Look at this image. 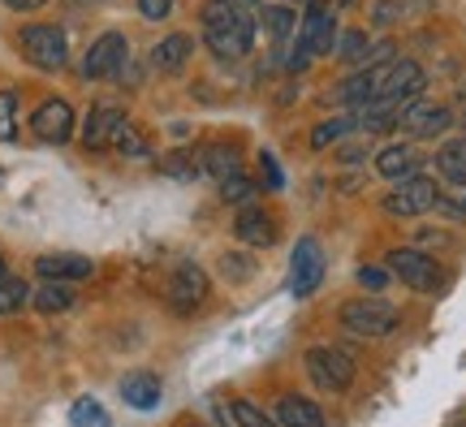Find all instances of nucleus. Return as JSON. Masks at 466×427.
I'll return each instance as SVG.
<instances>
[{"label": "nucleus", "mask_w": 466, "mask_h": 427, "mask_svg": "<svg viewBox=\"0 0 466 427\" xmlns=\"http://www.w3.org/2000/svg\"><path fill=\"white\" fill-rule=\"evenodd\" d=\"M337 39H341V31H337V9L324 5V0H307V14H302V26H299V44H294L289 61H285L289 74H302L316 56H329Z\"/></svg>", "instance_id": "nucleus-1"}, {"label": "nucleus", "mask_w": 466, "mask_h": 427, "mask_svg": "<svg viewBox=\"0 0 466 427\" xmlns=\"http://www.w3.org/2000/svg\"><path fill=\"white\" fill-rule=\"evenodd\" d=\"M17 48H22V56H26L35 69H48V74L66 69V61H69L66 31H61V26H52V22H31V26H22Z\"/></svg>", "instance_id": "nucleus-2"}, {"label": "nucleus", "mask_w": 466, "mask_h": 427, "mask_svg": "<svg viewBox=\"0 0 466 427\" xmlns=\"http://www.w3.org/2000/svg\"><path fill=\"white\" fill-rule=\"evenodd\" d=\"M208 48H212L217 61H242L255 48V17H250V9L233 5L229 17H220L217 26H208Z\"/></svg>", "instance_id": "nucleus-3"}, {"label": "nucleus", "mask_w": 466, "mask_h": 427, "mask_svg": "<svg viewBox=\"0 0 466 427\" xmlns=\"http://www.w3.org/2000/svg\"><path fill=\"white\" fill-rule=\"evenodd\" d=\"M389 272H393L401 285H410L415 294H441V290H445V268L415 247L389 250Z\"/></svg>", "instance_id": "nucleus-4"}, {"label": "nucleus", "mask_w": 466, "mask_h": 427, "mask_svg": "<svg viewBox=\"0 0 466 427\" xmlns=\"http://www.w3.org/2000/svg\"><path fill=\"white\" fill-rule=\"evenodd\" d=\"M307 376L324 393H346L354 384V359L337 345H311L307 350Z\"/></svg>", "instance_id": "nucleus-5"}, {"label": "nucleus", "mask_w": 466, "mask_h": 427, "mask_svg": "<svg viewBox=\"0 0 466 427\" xmlns=\"http://www.w3.org/2000/svg\"><path fill=\"white\" fill-rule=\"evenodd\" d=\"M436 186L428 173H410V178H401L393 181V190L384 195V212L389 216H401V220H410V216H428L436 208Z\"/></svg>", "instance_id": "nucleus-6"}, {"label": "nucleus", "mask_w": 466, "mask_h": 427, "mask_svg": "<svg viewBox=\"0 0 466 427\" xmlns=\"http://www.w3.org/2000/svg\"><path fill=\"white\" fill-rule=\"evenodd\" d=\"M341 324H346L354 337H389V332L398 329V311L380 302V298H350L341 302Z\"/></svg>", "instance_id": "nucleus-7"}, {"label": "nucleus", "mask_w": 466, "mask_h": 427, "mask_svg": "<svg viewBox=\"0 0 466 427\" xmlns=\"http://www.w3.org/2000/svg\"><path fill=\"white\" fill-rule=\"evenodd\" d=\"M423 66L410 61V56H393L389 66H384V78H380V91H376V104H389V108H401V104H410L419 99L423 91Z\"/></svg>", "instance_id": "nucleus-8"}, {"label": "nucleus", "mask_w": 466, "mask_h": 427, "mask_svg": "<svg viewBox=\"0 0 466 427\" xmlns=\"http://www.w3.org/2000/svg\"><path fill=\"white\" fill-rule=\"evenodd\" d=\"M126 61H130V39H126L121 31H108V35H100V39L86 48V56H83V78H86V83L116 78V74L126 69Z\"/></svg>", "instance_id": "nucleus-9"}, {"label": "nucleus", "mask_w": 466, "mask_h": 427, "mask_svg": "<svg viewBox=\"0 0 466 427\" xmlns=\"http://www.w3.org/2000/svg\"><path fill=\"white\" fill-rule=\"evenodd\" d=\"M324 285V250L316 238H299V247L289 255V294L311 298Z\"/></svg>", "instance_id": "nucleus-10"}, {"label": "nucleus", "mask_w": 466, "mask_h": 427, "mask_svg": "<svg viewBox=\"0 0 466 427\" xmlns=\"http://www.w3.org/2000/svg\"><path fill=\"white\" fill-rule=\"evenodd\" d=\"M453 113L445 104H432V99H410L398 108V130L406 138H436V134L450 130Z\"/></svg>", "instance_id": "nucleus-11"}, {"label": "nucleus", "mask_w": 466, "mask_h": 427, "mask_svg": "<svg viewBox=\"0 0 466 427\" xmlns=\"http://www.w3.org/2000/svg\"><path fill=\"white\" fill-rule=\"evenodd\" d=\"M31 134L39 143H52V147L69 143V138H74V108H69L61 96L44 99V104L31 113Z\"/></svg>", "instance_id": "nucleus-12"}, {"label": "nucleus", "mask_w": 466, "mask_h": 427, "mask_svg": "<svg viewBox=\"0 0 466 427\" xmlns=\"http://www.w3.org/2000/svg\"><path fill=\"white\" fill-rule=\"evenodd\" d=\"M203 298H208V272L199 263H182L168 280V307L177 315H195L203 307Z\"/></svg>", "instance_id": "nucleus-13"}, {"label": "nucleus", "mask_w": 466, "mask_h": 427, "mask_svg": "<svg viewBox=\"0 0 466 427\" xmlns=\"http://www.w3.org/2000/svg\"><path fill=\"white\" fill-rule=\"evenodd\" d=\"M96 272V263L86 255H39L35 259V277L39 280H56V285H74V280H86Z\"/></svg>", "instance_id": "nucleus-14"}, {"label": "nucleus", "mask_w": 466, "mask_h": 427, "mask_svg": "<svg viewBox=\"0 0 466 427\" xmlns=\"http://www.w3.org/2000/svg\"><path fill=\"white\" fill-rule=\"evenodd\" d=\"M126 121V113L116 104H96L86 113V126H83V147L86 151H100V147H113V134L116 126Z\"/></svg>", "instance_id": "nucleus-15"}, {"label": "nucleus", "mask_w": 466, "mask_h": 427, "mask_svg": "<svg viewBox=\"0 0 466 427\" xmlns=\"http://www.w3.org/2000/svg\"><path fill=\"white\" fill-rule=\"evenodd\" d=\"M160 397H165V389H160L156 371H130V376L121 380V402L134 406V411H156Z\"/></svg>", "instance_id": "nucleus-16"}, {"label": "nucleus", "mask_w": 466, "mask_h": 427, "mask_svg": "<svg viewBox=\"0 0 466 427\" xmlns=\"http://www.w3.org/2000/svg\"><path fill=\"white\" fill-rule=\"evenodd\" d=\"M233 233H238V242H247V247H272L277 242V225H272V216L259 212V208H242L238 220H233Z\"/></svg>", "instance_id": "nucleus-17"}, {"label": "nucleus", "mask_w": 466, "mask_h": 427, "mask_svg": "<svg viewBox=\"0 0 466 427\" xmlns=\"http://www.w3.org/2000/svg\"><path fill=\"white\" fill-rule=\"evenodd\" d=\"M376 173H380L384 181L410 178V173H419V151L410 147V143H389V147L376 151Z\"/></svg>", "instance_id": "nucleus-18"}, {"label": "nucleus", "mask_w": 466, "mask_h": 427, "mask_svg": "<svg viewBox=\"0 0 466 427\" xmlns=\"http://www.w3.org/2000/svg\"><path fill=\"white\" fill-rule=\"evenodd\" d=\"M190 52H195V39L182 35V31H173V35H165V39L151 48V66L160 69V74H177V69L190 61Z\"/></svg>", "instance_id": "nucleus-19"}, {"label": "nucleus", "mask_w": 466, "mask_h": 427, "mask_svg": "<svg viewBox=\"0 0 466 427\" xmlns=\"http://www.w3.org/2000/svg\"><path fill=\"white\" fill-rule=\"evenodd\" d=\"M277 423L281 427H329V419H324V411H319L316 402L289 393L277 402Z\"/></svg>", "instance_id": "nucleus-20"}, {"label": "nucleus", "mask_w": 466, "mask_h": 427, "mask_svg": "<svg viewBox=\"0 0 466 427\" xmlns=\"http://www.w3.org/2000/svg\"><path fill=\"white\" fill-rule=\"evenodd\" d=\"M259 22H264V35L272 48H285L289 35L299 31V14L285 9V5H264V9H259Z\"/></svg>", "instance_id": "nucleus-21"}, {"label": "nucleus", "mask_w": 466, "mask_h": 427, "mask_svg": "<svg viewBox=\"0 0 466 427\" xmlns=\"http://www.w3.org/2000/svg\"><path fill=\"white\" fill-rule=\"evenodd\" d=\"M199 168L208 173V178L225 181V178H233V173H242V156H238L233 147H225V143H212V147L199 151Z\"/></svg>", "instance_id": "nucleus-22"}, {"label": "nucleus", "mask_w": 466, "mask_h": 427, "mask_svg": "<svg viewBox=\"0 0 466 427\" xmlns=\"http://www.w3.org/2000/svg\"><path fill=\"white\" fill-rule=\"evenodd\" d=\"M436 173H441L445 181L466 186V138H450V143H441V151H436Z\"/></svg>", "instance_id": "nucleus-23"}, {"label": "nucleus", "mask_w": 466, "mask_h": 427, "mask_svg": "<svg viewBox=\"0 0 466 427\" xmlns=\"http://www.w3.org/2000/svg\"><path fill=\"white\" fill-rule=\"evenodd\" d=\"M350 130H359V117L354 113H341V117H329V121H319L316 130H311V151H329L337 147Z\"/></svg>", "instance_id": "nucleus-24"}, {"label": "nucleus", "mask_w": 466, "mask_h": 427, "mask_svg": "<svg viewBox=\"0 0 466 427\" xmlns=\"http://www.w3.org/2000/svg\"><path fill=\"white\" fill-rule=\"evenodd\" d=\"M31 307L39 315L69 311V307H74V290H69V285H56V280H44V285H39V290L31 294Z\"/></svg>", "instance_id": "nucleus-25"}, {"label": "nucleus", "mask_w": 466, "mask_h": 427, "mask_svg": "<svg viewBox=\"0 0 466 427\" xmlns=\"http://www.w3.org/2000/svg\"><path fill=\"white\" fill-rule=\"evenodd\" d=\"M113 147L121 151V156H126V160H143V156H147V134L138 130V126H134L130 117H126V121H121V126H116V134H113Z\"/></svg>", "instance_id": "nucleus-26"}, {"label": "nucleus", "mask_w": 466, "mask_h": 427, "mask_svg": "<svg viewBox=\"0 0 466 427\" xmlns=\"http://www.w3.org/2000/svg\"><path fill=\"white\" fill-rule=\"evenodd\" d=\"M436 212L445 216V220H466V186L445 181V186L436 190Z\"/></svg>", "instance_id": "nucleus-27"}, {"label": "nucleus", "mask_w": 466, "mask_h": 427, "mask_svg": "<svg viewBox=\"0 0 466 427\" xmlns=\"http://www.w3.org/2000/svg\"><path fill=\"white\" fill-rule=\"evenodd\" d=\"M31 302V285L22 277H0V315H14Z\"/></svg>", "instance_id": "nucleus-28"}, {"label": "nucleus", "mask_w": 466, "mask_h": 427, "mask_svg": "<svg viewBox=\"0 0 466 427\" xmlns=\"http://www.w3.org/2000/svg\"><path fill=\"white\" fill-rule=\"evenodd\" d=\"M160 173H168V178H177V181H195V173H203V168L195 160V151H173V156L160 160Z\"/></svg>", "instance_id": "nucleus-29"}, {"label": "nucleus", "mask_w": 466, "mask_h": 427, "mask_svg": "<svg viewBox=\"0 0 466 427\" xmlns=\"http://www.w3.org/2000/svg\"><path fill=\"white\" fill-rule=\"evenodd\" d=\"M69 419H74V427H104L108 423V414H104V406L96 397H78L74 411H69Z\"/></svg>", "instance_id": "nucleus-30"}, {"label": "nucleus", "mask_w": 466, "mask_h": 427, "mask_svg": "<svg viewBox=\"0 0 466 427\" xmlns=\"http://www.w3.org/2000/svg\"><path fill=\"white\" fill-rule=\"evenodd\" d=\"M17 138V91H0V143Z\"/></svg>", "instance_id": "nucleus-31"}, {"label": "nucleus", "mask_w": 466, "mask_h": 427, "mask_svg": "<svg viewBox=\"0 0 466 427\" xmlns=\"http://www.w3.org/2000/svg\"><path fill=\"white\" fill-rule=\"evenodd\" d=\"M255 186H259V181H250L247 173H233V178L220 181V198H225V203H247V198L255 195Z\"/></svg>", "instance_id": "nucleus-32"}, {"label": "nucleus", "mask_w": 466, "mask_h": 427, "mask_svg": "<svg viewBox=\"0 0 466 427\" xmlns=\"http://www.w3.org/2000/svg\"><path fill=\"white\" fill-rule=\"evenodd\" d=\"M333 52L341 61H367V31H346Z\"/></svg>", "instance_id": "nucleus-33"}, {"label": "nucleus", "mask_w": 466, "mask_h": 427, "mask_svg": "<svg viewBox=\"0 0 466 427\" xmlns=\"http://www.w3.org/2000/svg\"><path fill=\"white\" fill-rule=\"evenodd\" d=\"M259 178H264L268 190H281L285 186V173H281V165H277L272 151H259Z\"/></svg>", "instance_id": "nucleus-34"}, {"label": "nucleus", "mask_w": 466, "mask_h": 427, "mask_svg": "<svg viewBox=\"0 0 466 427\" xmlns=\"http://www.w3.org/2000/svg\"><path fill=\"white\" fill-rule=\"evenodd\" d=\"M359 285H363L367 294H380L384 285H389V268H371V263H363V268H359Z\"/></svg>", "instance_id": "nucleus-35"}, {"label": "nucleus", "mask_w": 466, "mask_h": 427, "mask_svg": "<svg viewBox=\"0 0 466 427\" xmlns=\"http://www.w3.org/2000/svg\"><path fill=\"white\" fill-rule=\"evenodd\" d=\"M138 14L147 17V22H165L173 14V0H138Z\"/></svg>", "instance_id": "nucleus-36"}, {"label": "nucleus", "mask_w": 466, "mask_h": 427, "mask_svg": "<svg viewBox=\"0 0 466 427\" xmlns=\"http://www.w3.org/2000/svg\"><path fill=\"white\" fill-rule=\"evenodd\" d=\"M337 156H341L346 165H354V160H363L367 151H363V143H337Z\"/></svg>", "instance_id": "nucleus-37"}, {"label": "nucleus", "mask_w": 466, "mask_h": 427, "mask_svg": "<svg viewBox=\"0 0 466 427\" xmlns=\"http://www.w3.org/2000/svg\"><path fill=\"white\" fill-rule=\"evenodd\" d=\"M453 121L466 130V83L458 86V96H453Z\"/></svg>", "instance_id": "nucleus-38"}, {"label": "nucleus", "mask_w": 466, "mask_h": 427, "mask_svg": "<svg viewBox=\"0 0 466 427\" xmlns=\"http://www.w3.org/2000/svg\"><path fill=\"white\" fill-rule=\"evenodd\" d=\"M220 268H225L229 277H247V272H250V263H242V259H229V255L220 259Z\"/></svg>", "instance_id": "nucleus-39"}, {"label": "nucleus", "mask_w": 466, "mask_h": 427, "mask_svg": "<svg viewBox=\"0 0 466 427\" xmlns=\"http://www.w3.org/2000/svg\"><path fill=\"white\" fill-rule=\"evenodd\" d=\"M9 9H17V14H31V9H44L48 0H5Z\"/></svg>", "instance_id": "nucleus-40"}, {"label": "nucleus", "mask_w": 466, "mask_h": 427, "mask_svg": "<svg viewBox=\"0 0 466 427\" xmlns=\"http://www.w3.org/2000/svg\"><path fill=\"white\" fill-rule=\"evenodd\" d=\"M233 5H242V9H264V0H233Z\"/></svg>", "instance_id": "nucleus-41"}, {"label": "nucleus", "mask_w": 466, "mask_h": 427, "mask_svg": "<svg viewBox=\"0 0 466 427\" xmlns=\"http://www.w3.org/2000/svg\"><path fill=\"white\" fill-rule=\"evenodd\" d=\"M66 5H91V0H66Z\"/></svg>", "instance_id": "nucleus-42"}, {"label": "nucleus", "mask_w": 466, "mask_h": 427, "mask_svg": "<svg viewBox=\"0 0 466 427\" xmlns=\"http://www.w3.org/2000/svg\"><path fill=\"white\" fill-rule=\"evenodd\" d=\"M0 277H5V255H0Z\"/></svg>", "instance_id": "nucleus-43"}, {"label": "nucleus", "mask_w": 466, "mask_h": 427, "mask_svg": "<svg viewBox=\"0 0 466 427\" xmlns=\"http://www.w3.org/2000/svg\"><path fill=\"white\" fill-rule=\"evenodd\" d=\"M337 5H354V0H337Z\"/></svg>", "instance_id": "nucleus-44"}, {"label": "nucleus", "mask_w": 466, "mask_h": 427, "mask_svg": "<svg viewBox=\"0 0 466 427\" xmlns=\"http://www.w3.org/2000/svg\"><path fill=\"white\" fill-rule=\"evenodd\" d=\"M458 427H466V419H462V423H458Z\"/></svg>", "instance_id": "nucleus-45"}]
</instances>
